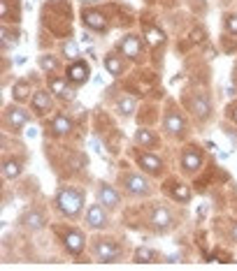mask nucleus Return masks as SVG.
<instances>
[{
	"mask_svg": "<svg viewBox=\"0 0 237 271\" xmlns=\"http://www.w3.org/2000/svg\"><path fill=\"white\" fill-rule=\"evenodd\" d=\"M233 120H235V123H237V107H235V109H233Z\"/></svg>",
	"mask_w": 237,
	"mask_h": 271,
	"instance_id": "33",
	"label": "nucleus"
},
{
	"mask_svg": "<svg viewBox=\"0 0 237 271\" xmlns=\"http://www.w3.org/2000/svg\"><path fill=\"white\" fill-rule=\"evenodd\" d=\"M144 39L149 42L151 46H161L163 42H165V35H163L161 28H156V26H149V28L144 30Z\"/></svg>",
	"mask_w": 237,
	"mask_h": 271,
	"instance_id": "17",
	"label": "nucleus"
},
{
	"mask_svg": "<svg viewBox=\"0 0 237 271\" xmlns=\"http://www.w3.org/2000/svg\"><path fill=\"white\" fill-rule=\"evenodd\" d=\"M19 174H21V165H19L16 160L2 162V176H5V179H16Z\"/></svg>",
	"mask_w": 237,
	"mask_h": 271,
	"instance_id": "22",
	"label": "nucleus"
},
{
	"mask_svg": "<svg viewBox=\"0 0 237 271\" xmlns=\"http://www.w3.org/2000/svg\"><path fill=\"white\" fill-rule=\"evenodd\" d=\"M233 239H235V241H237V225H235V227H233Z\"/></svg>",
	"mask_w": 237,
	"mask_h": 271,
	"instance_id": "32",
	"label": "nucleus"
},
{
	"mask_svg": "<svg viewBox=\"0 0 237 271\" xmlns=\"http://www.w3.org/2000/svg\"><path fill=\"white\" fill-rule=\"evenodd\" d=\"M98 195H100V204H102L105 209H116L119 202H121V199H119V193H116L112 186H107V183H102V186H100Z\"/></svg>",
	"mask_w": 237,
	"mask_h": 271,
	"instance_id": "8",
	"label": "nucleus"
},
{
	"mask_svg": "<svg viewBox=\"0 0 237 271\" xmlns=\"http://www.w3.org/2000/svg\"><path fill=\"white\" fill-rule=\"evenodd\" d=\"M123 186H126L128 193H133V195H149V193H151L149 181L138 176V174H128V176L123 179Z\"/></svg>",
	"mask_w": 237,
	"mask_h": 271,
	"instance_id": "4",
	"label": "nucleus"
},
{
	"mask_svg": "<svg viewBox=\"0 0 237 271\" xmlns=\"http://www.w3.org/2000/svg\"><path fill=\"white\" fill-rule=\"evenodd\" d=\"M86 2H91V0H86Z\"/></svg>",
	"mask_w": 237,
	"mask_h": 271,
	"instance_id": "34",
	"label": "nucleus"
},
{
	"mask_svg": "<svg viewBox=\"0 0 237 271\" xmlns=\"http://www.w3.org/2000/svg\"><path fill=\"white\" fill-rule=\"evenodd\" d=\"M63 243H65V248H68L72 255H79L86 246V236H84V232H79V230H65V232H63Z\"/></svg>",
	"mask_w": 237,
	"mask_h": 271,
	"instance_id": "3",
	"label": "nucleus"
},
{
	"mask_svg": "<svg viewBox=\"0 0 237 271\" xmlns=\"http://www.w3.org/2000/svg\"><path fill=\"white\" fill-rule=\"evenodd\" d=\"M105 68H107L109 75H119V72L123 70V63L116 58V53H109L107 58H105Z\"/></svg>",
	"mask_w": 237,
	"mask_h": 271,
	"instance_id": "25",
	"label": "nucleus"
},
{
	"mask_svg": "<svg viewBox=\"0 0 237 271\" xmlns=\"http://www.w3.org/2000/svg\"><path fill=\"white\" fill-rule=\"evenodd\" d=\"M121 51L128 56V58H138L140 51H142V44H140V38L135 35H128V38L121 42Z\"/></svg>",
	"mask_w": 237,
	"mask_h": 271,
	"instance_id": "13",
	"label": "nucleus"
},
{
	"mask_svg": "<svg viewBox=\"0 0 237 271\" xmlns=\"http://www.w3.org/2000/svg\"><path fill=\"white\" fill-rule=\"evenodd\" d=\"M189 107H191V112L195 114L198 118H207V116H209V102H207L205 98H191Z\"/></svg>",
	"mask_w": 237,
	"mask_h": 271,
	"instance_id": "16",
	"label": "nucleus"
},
{
	"mask_svg": "<svg viewBox=\"0 0 237 271\" xmlns=\"http://www.w3.org/2000/svg\"><path fill=\"white\" fill-rule=\"evenodd\" d=\"M51 128H54L56 135H68L70 130H72V123H70L65 116H56V118L51 120Z\"/></svg>",
	"mask_w": 237,
	"mask_h": 271,
	"instance_id": "20",
	"label": "nucleus"
},
{
	"mask_svg": "<svg viewBox=\"0 0 237 271\" xmlns=\"http://www.w3.org/2000/svg\"><path fill=\"white\" fill-rule=\"evenodd\" d=\"M138 162H140L142 169H146V172H151V174H158L163 169L161 160L156 158L153 153H144V151H140V153H138Z\"/></svg>",
	"mask_w": 237,
	"mask_h": 271,
	"instance_id": "10",
	"label": "nucleus"
},
{
	"mask_svg": "<svg viewBox=\"0 0 237 271\" xmlns=\"http://www.w3.org/2000/svg\"><path fill=\"white\" fill-rule=\"evenodd\" d=\"M163 125H165V130H168L170 135H182L184 120H182V116H179V114L170 112L168 116H165V120H163Z\"/></svg>",
	"mask_w": 237,
	"mask_h": 271,
	"instance_id": "14",
	"label": "nucleus"
},
{
	"mask_svg": "<svg viewBox=\"0 0 237 271\" xmlns=\"http://www.w3.org/2000/svg\"><path fill=\"white\" fill-rule=\"evenodd\" d=\"M191 39L195 42V44L205 42V30H202V28H193V30H191Z\"/></svg>",
	"mask_w": 237,
	"mask_h": 271,
	"instance_id": "31",
	"label": "nucleus"
},
{
	"mask_svg": "<svg viewBox=\"0 0 237 271\" xmlns=\"http://www.w3.org/2000/svg\"><path fill=\"white\" fill-rule=\"evenodd\" d=\"M200 162H202V155H200V151L195 149V146H191V149H186L184 151V155H182V165L186 172H195L200 167Z\"/></svg>",
	"mask_w": 237,
	"mask_h": 271,
	"instance_id": "9",
	"label": "nucleus"
},
{
	"mask_svg": "<svg viewBox=\"0 0 237 271\" xmlns=\"http://www.w3.org/2000/svg\"><path fill=\"white\" fill-rule=\"evenodd\" d=\"M21 223L26 227H31V230H40V227L45 225V216H42L40 211H31V213H26L21 218Z\"/></svg>",
	"mask_w": 237,
	"mask_h": 271,
	"instance_id": "18",
	"label": "nucleus"
},
{
	"mask_svg": "<svg viewBox=\"0 0 237 271\" xmlns=\"http://www.w3.org/2000/svg\"><path fill=\"white\" fill-rule=\"evenodd\" d=\"M170 195L179 199V202H186L189 197H191V188H186V186H175V188H170Z\"/></svg>",
	"mask_w": 237,
	"mask_h": 271,
	"instance_id": "27",
	"label": "nucleus"
},
{
	"mask_svg": "<svg viewBox=\"0 0 237 271\" xmlns=\"http://www.w3.org/2000/svg\"><path fill=\"white\" fill-rule=\"evenodd\" d=\"M135 139H138L142 146H156V144H158L156 135H153V132H149V130H144V128H140L138 132H135Z\"/></svg>",
	"mask_w": 237,
	"mask_h": 271,
	"instance_id": "21",
	"label": "nucleus"
},
{
	"mask_svg": "<svg viewBox=\"0 0 237 271\" xmlns=\"http://www.w3.org/2000/svg\"><path fill=\"white\" fill-rule=\"evenodd\" d=\"M49 88H51V93H54V95H63V93L68 90V86H65V81H63V79H58V77H51V79H49Z\"/></svg>",
	"mask_w": 237,
	"mask_h": 271,
	"instance_id": "28",
	"label": "nucleus"
},
{
	"mask_svg": "<svg viewBox=\"0 0 237 271\" xmlns=\"http://www.w3.org/2000/svg\"><path fill=\"white\" fill-rule=\"evenodd\" d=\"M56 206H58L68 218H77L82 206H84V193L77 188H61L58 195H56Z\"/></svg>",
	"mask_w": 237,
	"mask_h": 271,
	"instance_id": "1",
	"label": "nucleus"
},
{
	"mask_svg": "<svg viewBox=\"0 0 237 271\" xmlns=\"http://www.w3.org/2000/svg\"><path fill=\"white\" fill-rule=\"evenodd\" d=\"M63 53H65V58H77V56H79V44L65 42V44H63Z\"/></svg>",
	"mask_w": 237,
	"mask_h": 271,
	"instance_id": "29",
	"label": "nucleus"
},
{
	"mask_svg": "<svg viewBox=\"0 0 237 271\" xmlns=\"http://www.w3.org/2000/svg\"><path fill=\"white\" fill-rule=\"evenodd\" d=\"M86 225L93 227V230H105L107 227V216H105V211L102 206H89V213H86Z\"/></svg>",
	"mask_w": 237,
	"mask_h": 271,
	"instance_id": "6",
	"label": "nucleus"
},
{
	"mask_svg": "<svg viewBox=\"0 0 237 271\" xmlns=\"http://www.w3.org/2000/svg\"><path fill=\"white\" fill-rule=\"evenodd\" d=\"M28 93H31V86L26 81H16L14 88H12V95H14L16 102H23V100L28 98Z\"/></svg>",
	"mask_w": 237,
	"mask_h": 271,
	"instance_id": "24",
	"label": "nucleus"
},
{
	"mask_svg": "<svg viewBox=\"0 0 237 271\" xmlns=\"http://www.w3.org/2000/svg\"><path fill=\"white\" fill-rule=\"evenodd\" d=\"M84 21H86V26H89L91 30H98V33L107 30V19L100 14V12H86V14H84Z\"/></svg>",
	"mask_w": 237,
	"mask_h": 271,
	"instance_id": "12",
	"label": "nucleus"
},
{
	"mask_svg": "<svg viewBox=\"0 0 237 271\" xmlns=\"http://www.w3.org/2000/svg\"><path fill=\"white\" fill-rule=\"evenodd\" d=\"M151 225L158 227V230H165V227L172 225V216L168 213V209L165 206H156L151 213Z\"/></svg>",
	"mask_w": 237,
	"mask_h": 271,
	"instance_id": "11",
	"label": "nucleus"
},
{
	"mask_svg": "<svg viewBox=\"0 0 237 271\" xmlns=\"http://www.w3.org/2000/svg\"><path fill=\"white\" fill-rule=\"evenodd\" d=\"M153 260H156V253H153L151 248L142 246V248L135 250V262H140V264H149V262H153Z\"/></svg>",
	"mask_w": 237,
	"mask_h": 271,
	"instance_id": "23",
	"label": "nucleus"
},
{
	"mask_svg": "<svg viewBox=\"0 0 237 271\" xmlns=\"http://www.w3.org/2000/svg\"><path fill=\"white\" fill-rule=\"evenodd\" d=\"M68 79L77 86H82V83L89 79V65H86L84 60H79V63H72L68 68Z\"/></svg>",
	"mask_w": 237,
	"mask_h": 271,
	"instance_id": "7",
	"label": "nucleus"
},
{
	"mask_svg": "<svg viewBox=\"0 0 237 271\" xmlns=\"http://www.w3.org/2000/svg\"><path fill=\"white\" fill-rule=\"evenodd\" d=\"M226 30L237 35V14H228V16H226Z\"/></svg>",
	"mask_w": 237,
	"mask_h": 271,
	"instance_id": "30",
	"label": "nucleus"
},
{
	"mask_svg": "<svg viewBox=\"0 0 237 271\" xmlns=\"http://www.w3.org/2000/svg\"><path fill=\"white\" fill-rule=\"evenodd\" d=\"M5 118H7V123L14 130H21L23 125L31 120V116H28L26 109H21V107H7V109H5Z\"/></svg>",
	"mask_w": 237,
	"mask_h": 271,
	"instance_id": "5",
	"label": "nucleus"
},
{
	"mask_svg": "<svg viewBox=\"0 0 237 271\" xmlns=\"http://www.w3.org/2000/svg\"><path fill=\"white\" fill-rule=\"evenodd\" d=\"M93 255L98 257L100 262H116L121 257V246H116L114 241L109 239H100L93 246Z\"/></svg>",
	"mask_w": 237,
	"mask_h": 271,
	"instance_id": "2",
	"label": "nucleus"
},
{
	"mask_svg": "<svg viewBox=\"0 0 237 271\" xmlns=\"http://www.w3.org/2000/svg\"><path fill=\"white\" fill-rule=\"evenodd\" d=\"M58 68V58H54V56H42L40 58V70H45V72H54V70Z\"/></svg>",
	"mask_w": 237,
	"mask_h": 271,
	"instance_id": "26",
	"label": "nucleus"
},
{
	"mask_svg": "<svg viewBox=\"0 0 237 271\" xmlns=\"http://www.w3.org/2000/svg\"><path fill=\"white\" fill-rule=\"evenodd\" d=\"M33 107H35V112H49V109H51V98H49V93H47V90L33 93Z\"/></svg>",
	"mask_w": 237,
	"mask_h": 271,
	"instance_id": "15",
	"label": "nucleus"
},
{
	"mask_svg": "<svg viewBox=\"0 0 237 271\" xmlns=\"http://www.w3.org/2000/svg\"><path fill=\"white\" fill-rule=\"evenodd\" d=\"M116 112L123 114V116H130V114L135 112V98H130V95H123V98L116 102Z\"/></svg>",
	"mask_w": 237,
	"mask_h": 271,
	"instance_id": "19",
	"label": "nucleus"
}]
</instances>
